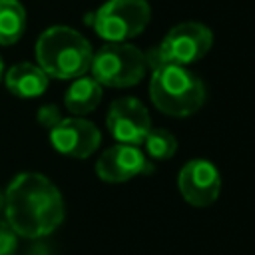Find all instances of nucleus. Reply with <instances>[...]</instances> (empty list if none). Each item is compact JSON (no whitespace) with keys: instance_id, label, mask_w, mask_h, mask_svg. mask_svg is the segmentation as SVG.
Here are the masks:
<instances>
[{"instance_id":"nucleus-1","label":"nucleus","mask_w":255,"mask_h":255,"mask_svg":"<svg viewBox=\"0 0 255 255\" xmlns=\"http://www.w3.org/2000/svg\"><path fill=\"white\" fill-rule=\"evenodd\" d=\"M6 223L16 235L38 239L64 221V199L58 187L40 173H20L4 193Z\"/></svg>"},{"instance_id":"nucleus-2","label":"nucleus","mask_w":255,"mask_h":255,"mask_svg":"<svg viewBox=\"0 0 255 255\" xmlns=\"http://www.w3.org/2000/svg\"><path fill=\"white\" fill-rule=\"evenodd\" d=\"M92 56L90 42L68 26H52L36 42V60L48 78H80L90 70Z\"/></svg>"},{"instance_id":"nucleus-3","label":"nucleus","mask_w":255,"mask_h":255,"mask_svg":"<svg viewBox=\"0 0 255 255\" xmlns=\"http://www.w3.org/2000/svg\"><path fill=\"white\" fill-rule=\"evenodd\" d=\"M149 98L159 112L175 118H185L195 114L203 106L205 86L185 66L161 64L153 68Z\"/></svg>"},{"instance_id":"nucleus-4","label":"nucleus","mask_w":255,"mask_h":255,"mask_svg":"<svg viewBox=\"0 0 255 255\" xmlns=\"http://www.w3.org/2000/svg\"><path fill=\"white\" fill-rule=\"evenodd\" d=\"M145 56L135 46L126 42H108L90 62L92 78L108 88L135 86L145 74Z\"/></svg>"},{"instance_id":"nucleus-5","label":"nucleus","mask_w":255,"mask_h":255,"mask_svg":"<svg viewBox=\"0 0 255 255\" xmlns=\"http://www.w3.org/2000/svg\"><path fill=\"white\" fill-rule=\"evenodd\" d=\"M213 44L211 30L201 22H181L173 26L161 44L151 50L145 56V62L151 64V68H157L161 64H193L201 60Z\"/></svg>"},{"instance_id":"nucleus-6","label":"nucleus","mask_w":255,"mask_h":255,"mask_svg":"<svg viewBox=\"0 0 255 255\" xmlns=\"http://www.w3.org/2000/svg\"><path fill=\"white\" fill-rule=\"evenodd\" d=\"M149 16L147 0H108L92 16V26L108 42H126L145 30Z\"/></svg>"},{"instance_id":"nucleus-7","label":"nucleus","mask_w":255,"mask_h":255,"mask_svg":"<svg viewBox=\"0 0 255 255\" xmlns=\"http://www.w3.org/2000/svg\"><path fill=\"white\" fill-rule=\"evenodd\" d=\"M110 133L120 143L141 145L147 131L151 129V120L147 108L137 98H120L116 100L106 118Z\"/></svg>"},{"instance_id":"nucleus-8","label":"nucleus","mask_w":255,"mask_h":255,"mask_svg":"<svg viewBox=\"0 0 255 255\" xmlns=\"http://www.w3.org/2000/svg\"><path fill=\"white\" fill-rule=\"evenodd\" d=\"M177 187L187 203L195 207H207L219 197L221 175L211 161L191 159L179 169Z\"/></svg>"},{"instance_id":"nucleus-9","label":"nucleus","mask_w":255,"mask_h":255,"mask_svg":"<svg viewBox=\"0 0 255 255\" xmlns=\"http://www.w3.org/2000/svg\"><path fill=\"white\" fill-rule=\"evenodd\" d=\"M102 135L100 129L82 118H62L50 129V143L62 155L76 159L90 157L100 147Z\"/></svg>"},{"instance_id":"nucleus-10","label":"nucleus","mask_w":255,"mask_h":255,"mask_svg":"<svg viewBox=\"0 0 255 255\" xmlns=\"http://www.w3.org/2000/svg\"><path fill=\"white\" fill-rule=\"evenodd\" d=\"M151 163L137 145L118 143L108 147L96 161V173L102 181L124 183L139 173H149Z\"/></svg>"},{"instance_id":"nucleus-11","label":"nucleus","mask_w":255,"mask_h":255,"mask_svg":"<svg viewBox=\"0 0 255 255\" xmlns=\"http://www.w3.org/2000/svg\"><path fill=\"white\" fill-rule=\"evenodd\" d=\"M4 84L8 88L10 94H14L16 98H38L46 92L48 88V74L34 64L22 62L12 66L6 74H4Z\"/></svg>"},{"instance_id":"nucleus-12","label":"nucleus","mask_w":255,"mask_h":255,"mask_svg":"<svg viewBox=\"0 0 255 255\" xmlns=\"http://www.w3.org/2000/svg\"><path fill=\"white\" fill-rule=\"evenodd\" d=\"M100 102H102V84L96 78H88V76L76 78V82L68 88L64 96V104L68 112L76 116L94 112Z\"/></svg>"},{"instance_id":"nucleus-13","label":"nucleus","mask_w":255,"mask_h":255,"mask_svg":"<svg viewBox=\"0 0 255 255\" xmlns=\"http://www.w3.org/2000/svg\"><path fill=\"white\" fill-rule=\"evenodd\" d=\"M26 28V12L18 0H0V44L10 46L20 40Z\"/></svg>"},{"instance_id":"nucleus-14","label":"nucleus","mask_w":255,"mask_h":255,"mask_svg":"<svg viewBox=\"0 0 255 255\" xmlns=\"http://www.w3.org/2000/svg\"><path fill=\"white\" fill-rule=\"evenodd\" d=\"M143 147H145V153L153 159H169L177 149V139L169 129L155 128L147 131L143 139Z\"/></svg>"},{"instance_id":"nucleus-15","label":"nucleus","mask_w":255,"mask_h":255,"mask_svg":"<svg viewBox=\"0 0 255 255\" xmlns=\"http://www.w3.org/2000/svg\"><path fill=\"white\" fill-rule=\"evenodd\" d=\"M16 247L18 235L6 221H0V255H16Z\"/></svg>"},{"instance_id":"nucleus-16","label":"nucleus","mask_w":255,"mask_h":255,"mask_svg":"<svg viewBox=\"0 0 255 255\" xmlns=\"http://www.w3.org/2000/svg\"><path fill=\"white\" fill-rule=\"evenodd\" d=\"M60 120H62L60 110H58L56 106H52V104L42 106V108L38 110V122H40L44 128H48V129H52Z\"/></svg>"},{"instance_id":"nucleus-17","label":"nucleus","mask_w":255,"mask_h":255,"mask_svg":"<svg viewBox=\"0 0 255 255\" xmlns=\"http://www.w3.org/2000/svg\"><path fill=\"white\" fill-rule=\"evenodd\" d=\"M2 76H4V62H2V58H0V80H2Z\"/></svg>"},{"instance_id":"nucleus-18","label":"nucleus","mask_w":255,"mask_h":255,"mask_svg":"<svg viewBox=\"0 0 255 255\" xmlns=\"http://www.w3.org/2000/svg\"><path fill=\"white\" fill-rule=\"evenodd\" d=\"M2 207H4V195L0 193V209H2Z\"/></svg>"}]
</instances>
